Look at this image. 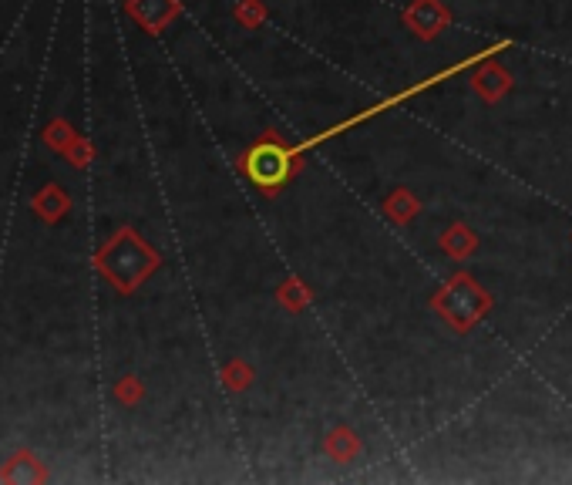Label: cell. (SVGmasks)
Returning a JSON list of instances; mask_svg holds the SVG:
<instances>
[]
</instances>
